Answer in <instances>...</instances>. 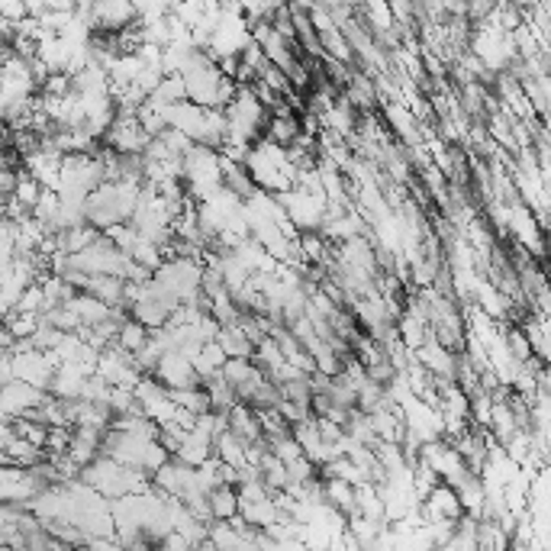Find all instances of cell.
Instances as JSON below:
<instances>
[{
    "label": "cell",
    "instance_id": "cell-5",
    "mask_svg": "<svg viewBox=\"0 0 551 551\" xmlns=\"http://www.w3.org/2000/svg\"><path fill=\"white\" fill-rule=\"evenodd\" d=\"M216 345L222 348L226 358H252L255 352V342L248 336V330L239 322H230V326H220V336H216Z\"/></svg>",
    "mask_w": 551,
    "mask_h": 551
},
{
    "label": "cell",
    "instance_id": "cell-2",
    "mask_svg": "<svg viewBox=\"0 0 551 551\" xmlns=\"http://www.w3.org/2000/svg\"><path fill=\"white\" fill-rule=\"evenodd\" d=\"M420 513H422V522L432 526V522H448V526H458L465 519V510H461L458 497H455V490L448 483H436L432 493L420 503Z\"/></svg>",
    "mask_w": 551,
    "mask_h": 551
},
{
    "label": "cell",
    "instance_id": "cell-7",
    "mask_svg": "<svg viewBox=\"0 0 551 551\" xmlns=\"http://www.w3.org/2000/svg\"><path fill=\"white\" fill-rule=\"evenodd\" d=\"M149 342V330H142L136 320H126L120 322V330H116V339H113V345L120 348V352H126L132 358V355H139L142 352V345Z\"/></svg>",
    "mask_w": 551,
    "mask_h": 551
},
{
    "label": "cell",
    "instance_id": "cell-3",
    "mask_svg": "<svg viewBox=\"0 0 551 551\" xmlns=\"http://www.w3.org/2000/svg\"><path fill=\"white\" fill-rule=\"evenodd\" d=\"M136 23V7L132 4H91V26L94 32H107V36H120L122 30H130Z\"/></svg>",
    "mask_w": 551,
    "mask_h": 551
},
{
    "label": "cell",
    "instance_id": "cell-9",
    "mask_svg": "<svg viewBox=\"0 0 551 551\" xmlns=\"http://www.w3.org/2000/svg\"><path fill=\"white\" fill-rule=\"evenodd\" d=\"M46 551H65V548H61V545L59 542H52V545H49V548Z\"/></svg>",
    "mask_w": 551,
    "mask_h": 551
},
{
    "label": "cell",
    "instance_id": "cell-8",
    "mask_svg": "<svg viewBox=\"0 0 551 551\" xmlns=\"http://www.w3.org/2000/svg\"><path fill=\"white\" fill-rule=\"evenodd\" d=\"M39 194H42V187H39L36 181H32L26 171H16V184H14V194H10V200H14L16 207L23 210V213H32V207H36Z\"/></svg>",
    "mask_w": 551,
    "mask_h": 551
},
{
    "label": "cell",
    "instance_id": "cell-4",
    "mask_svg": "<svg viewBox=\"0 0 551 551\" xmlns=\"http://www.w3.org/2000/svg\"><path fill=\"white\" fill-rule=\"evenodd\" d=\"M42 400H46L42 391H36V387H30L23 381H10L7 387H0V413L7 416V420H20L30 410H36Z\"/></svg>",
    "mask_w": 551,
    "mask_h": 551
},
{
    "label": "cell",
    "instance_id": "cell-1",
    "mask_svg": "<svg viewBox=\"0 0 551 551\" xmlns=\"http://www.w3.org/2000/svg\"><path fill=\"white\" fill-rule=\"evenodd\" d=\"M245 171L252 177L255 191H265L271 197H284V194L294 191V184H297V168L291 165L287 158V149L275 146L268 139H258L248 155H245Z\"/></svg>",
    "mask_w": 551,
    "mask_h": 551
},
{
    "label": "cell",
    "instance_id": "cell-6",
    "mask_svg": "<svg viewBox=\"0 0 551 551\" xmlns=\"http://www.w3.org/2000/svg\"><path fill=\"white\" fill-rule=\"evenodd\" d=\"M207 513L210 522H232L239 516V493L236 487H216L207 493Z\"/></svg>",
    "mask_w": 551,
    "mask_h": 551
}]
</instances>
